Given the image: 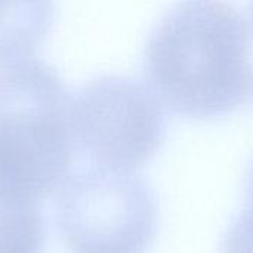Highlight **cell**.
<instances>
[{
    "label": "cell",
    "instance_id": "cell-1",
    "mask_svg": "<svg viewBox=\"0 0 253 253\" xmlns=\"http://www.w3.org/2000/svg\"><path fill=\"white\" fill-rule=\"evenodd\" d=\"M151 90L179 116L230 114L252 90L249 31L222 0H187L153 31L144 61Z\"/></svg>",
    "mask_w": 253,
    "mask_h": 253
},
{
    "label": "cell",
    "instance_id": "cell-2",
    "mask_svg": "<svg viewBox=\"0 0 253 253\" xmlns=\"http://www.w3.org/2000/svg\"><path fill=\"white\" fill-rule=\"evenodd\" d=\"M71 98L39 59L0 68V199L37 205L68 179Z\"/></svg>",
    "mask_w": 253,
    "mask_h": 253
},
{
    "label": "cell",
    "instance_id": "cell-3",
    "mask_svg": "<svg viewBox=\"0 0 253 253\" xmlns=\"http://www.w3.org/2000/svg\"><path fill=\"white\" fill-rule=\"evenodd\" d=\"M56 224L73 253H144L156 234L157 208L135 172L90 166L61 187Z\"/></svg>",
    "mask_w": 253,
    "mask_h": 253
},
{
    "label": "cell",
    "instance_id": "cell-4",
    "mask_svg": "<svg viewBox=\"0 0 253 253\" xmlns=\"http://www.w3.org/2000/svg\"><path fill=\"white\" fill-rule=\"evenodd\" d=\"M70 130L76 154L90 166L135 172L165 139L163 104L133 79L102 76L71 98Z\"/></svg>",
    "mask_w": 253,
    "mask_h": 253
},
{
    "label": "cell",
    "instance_id": "cell-5",
    "mask_svg": "<svg viewBox=\"0 0 253 253\" xmlns=\"http://www.w3.org/2000/svg\"><path fill=\"white\" fill-rule=\"evenodd\" d=\"M53 12V0H0V68L33 58Z\"/></svg>",
    "mask_w": 253,
    "mask_h": 253
},
{
    "label": "cell",
    "instance_id": "cell-6",
    "mask_svg": "<svg viewBox=\"0 0 253 253\" xmlns=\"http://www.w3.org/2000/svg\"><path fill=\"white\" fill-rule=\"evenodd\" d=\"M44 237L37 205L0 199V253H42Z\"/></svg>",
    "mask_w": 253,
    "mask_h": 253
},
{
    "label": "cell",
    "instance_id": "cell-7",
    "mask_svg": "<svg viewBox=\"0 0 253 253\" xmlns=\"http://www.w3.org/2000/svg\"><path fill=\"white\" fill-rule=\"evenodd\" d=\"M225 253H253V206L233 225L225 243Z\"/></svg>",
    "mask_w": 253,
    "mask_h": 253
},
{
    "label": "cell",
    "instance_id": "cell-8",
    "mask_svg": "<svg viewBox=\"0 0 253 253\" xmlns=\"http://www.w3.org/2000/svg\"><path fill=\"white\" fill-rule=\"evenodd\" d=\"M251 199H252V206H253V169H252V173H251Z\"/></svg>",
    "mask_w": 253,
    "mask_h": 253
},
{
    "label": "cell",
    "instance_id": "cell-9",
    "mask_svg": "<svg viewBox=\"0 0 253 253\" xmlns=\"http://www.w3.org/2000/svg\"><path fill=\"white\" fill-rule=\"evenodd\" d=\"M251 16H252V25H253V0H252V6H251Z\"/></svg>",
    "mask_w": 253,
    "mask_h": 253
}]
</instances>
